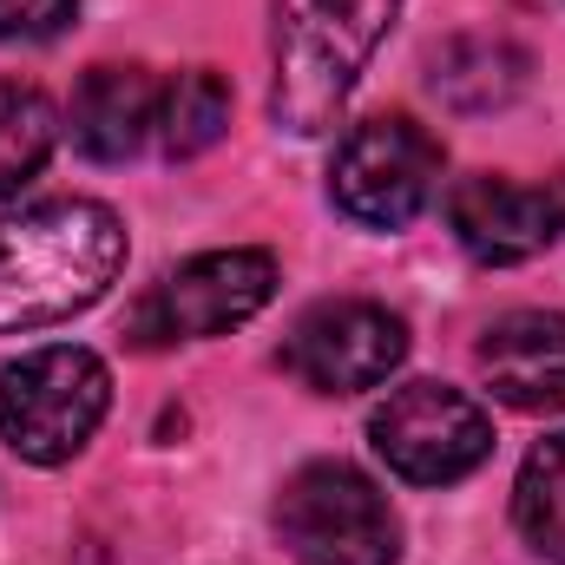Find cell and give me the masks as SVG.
Returning <instances> with one entry per match:
<instances>
[{
    "mask_svg": "<svg viewBox=\"0 0 565 565\" xmlns=\"http://www.w3.org/2000/svg\"><path fill=\"white\" fill-rule=\"evenodd\" d=\"M277 533L302 565H395L402 520L388 493L349 460H309L282 480Z\"/></svg>",
    "mask_w": 565,
    "mask_h": 565,
    "instance_id": "obj_4",
    "label": "cell"
},
{
    "mask_svg": "<svg viewBox=\"0 0 565 565\" xmlns=\"http://www.w3.org/2000/svg\"><path fill=\"white\" fill-rule=\"evenodd\" d=\"M277 296V257L270 250H204L145 289L132 302L126 335L139 349H171V342H204L224 335L237 322H250L257 309H270Z\"/></svg>",
    "mask_w": 565,
    "mask_h": 565,
    "instance_id": "obj_6",
    "label": "cell"
},
{
    "mask_svg": "<svg viewBox=\"0 0 565 565\" xmlns=\"http://www.w3.org/2000/svg\"><path fill=\"white\" fill-rule=\"evenodd\" d=\"M487 388L520 415H565V316L513 309L480 335Z\"/></svg>",
    "mask_w": 565,
    "mask_h": 565,
    "instance_id": "obj_10",
    "label": "cell"
},
{
    "mask_svg": "<svg viewBox=\"0 0 565 565\" xmlns=\"http://www.w3.org/2000/svg\"><path fill=\"white\" fill-rule=\"evenodd\" d=\"M369 440L408 487H454L493 454V422L473 395L447 382H402L369 415Z\"/></svg>",
    "mask_w": 565,
    "mask_h": 565,
    "instance_id": "obj_7",
    "label": "cell"
},
{
    "mask_svg": "<svg viewBox=\"0 0 565 565\" xmlns=\"http://www.w3.org/2000/svg\"><path fill=\"white\" fill-rule=\"evenodd\" d=\"M113 408V369L79 342H46L0 369V434L33 467H66Z\"/></svg>",
    "mask_w": 565,
    "mask_h": 565,
    "instance_id": "obj_3",
    "label": "cell"
},
{
    "mask_svg": "<svg viewBox=\"0 0 565 565\" xmlns=\"http://www.w3.org/2000/svg\"><path fill=\"white\" fill-rule=\"evenodd\" d=\"M447 224L473 264H526L565 237V191L559 184H520V178H460L447 191Z\"/></svg>",
    "mask_w": 565,
    "mask_h": 565,
    "instance_id": "obj_9",
    "label": "cell"
},
{
    "mask_svg": "<svg viewBox=\"0 0 565 565\" xmlns=\"http://www.w3.org/2000/svg\"><path fill=\"white\" fill-rule=\"evenodd\" d=\"M402 0H277V79L270 119L289 139H316L335 126L369 60L395 33Z\"/></svg>",
    "mask_w": 565,
    "mask_h": 565,
    "instance_id": "obj_2",
    "label": "cell"
},
{
    "mask_svg": "<svg viewBox=\"0 0 565 565\" xmlns=\"http://www.w3.org/2000/svg\"><path fill=\"white\" fill-rule=\"evenodd\" d=\"M402 362H408V322L388 302H362V296L316 302L282 342V369L316 395L382 388Z\"/></svg>",
    "mask_w": 565,
    "mask_h": 565,
    "instance_id": "obj_8",
    "label": "cell"
},
{
    "mask_svg": "<svg viewBox=\"0 0 565 565\" xmlns=\"http://www.w3.org/2000/svg\"><path fill=\"white\" fill-rule=\"evenodd\" d=\"M126 224L99 198H53L0 217V335L93 309L126 270Z\"/></svg>",
    "mask_w": 565,
    "mask_h": 565,
    "instance_id": "obj_1",
    "label": "cell"
},
{
    "mask_svg": "<svg viewBox=\"0 0 565 565\" xmlns=\"http://www.w3.org/2000/svg\"><path fill=\"white\" fill-rule=\"evenodd\" d=\"M158 99H164V86L145 66H93L73 86V106H66L73 145L86 158H99V164L132 158L158 132Z\"/></svg>",
    "mask_w": 565,
    "mask_h": 565,
    "instance_id": "obj_11",
    "label": "cell"
},
{
    "mask_svg": "<svg viewBox=\"0 0 565 565\" xmlns=\"http://www.w3.org/2000/svg\"><path fill=\"white\" fill-rule=\"evenodd\" d=\"M440 191V139L408 113L349 126L329 158V198L362 231H408Z\"/></svg>",
    "mask_w": 565,
    "mask_h": 565,
    "instance_id": "obj_5",
    "label": "cell"
},
{
    "mask_svg": "<svg viewBox=\"0 0 565 565\" xmlns=\"http://www.w3.org/2000/svg\"><path fill=\"white\" fill-rule=\"evenodd\" d=\"M513 526L540 559L565 565V434L540 440L513 480Z\"/></svg>",
    "mask_w": 565,
    "mask_h": 565,
    "instance_id": "obj_15",
    "label": "cell"
},
{
    "mask_svg": "<svg viewBox=\"0 0 565 565\" xmlns=\"http://www.w3.org/2000/svg\"><path fill=\"white\" fill-rule=\"evenodd\" d=\"M434 93L460 113H493L526 93V53L500 33H460L434 53Z\"/></svg>",
    "mask_w": 565,
    "mask_h": 565,
    "instance_id": "obj_12",
    "label": "cell"
},
{
    "mask_svg": "<svg viewBox=\"0 0 565 565\" xmlns=\"http://www.w3.org/2000/svg\"><path fill=\"white\" fill-rule=\"evenodd\" d=\"M79 0H0V40H53L66 33Z\"/></svg>",
    "mask_w": 565,
    "mask_h": 565,
    "instance_id": "obj_16",
    "label": "cell"
},
{
    "mask_svg": "<svg viewBox=\"0 0 565 565\" xmlns=\"http://www.w3.org/2000/svg\"><path fill=\"white\" fill-rule=\"evenodd\" d=\"M60 145V113L40 86L0 79V198H20Z\"/></svg>",
    "mask_w": 565,
    "mask_h": 565,
    "instance_id": "obj_14",
    "label": "cell"
},
{
    "mask_svg": "<svg viewBox=\"0 0 565 565\" xmlns=\"http://www.w3.org/2000/svg\"><path fill=\"white\" fill-rule=\"evenodd\" d=\"M224 126H231V86H224V73L191 66V73H178L164 86L151 139H158L164 158H198V151H211V145L224 139Z\"/></svg>",
    "mask_w": 565,
    "mask_h": 565,
    "instance_id": "obj_13",
    "label": "cell"
}]
</instances>
